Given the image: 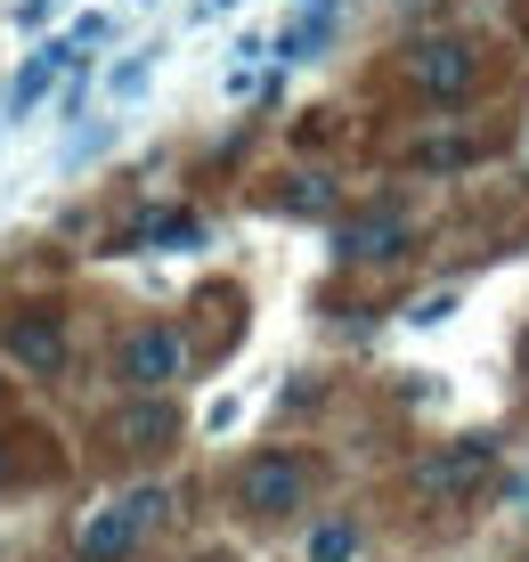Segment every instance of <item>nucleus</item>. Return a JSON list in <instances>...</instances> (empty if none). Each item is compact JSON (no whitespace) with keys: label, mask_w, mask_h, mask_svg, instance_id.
<instances>
[{"label":"nucleus","mask_w":529,"mask_h":562,"mask_svg":"<svg viewBox=\"0 0 529 562\" xmlns=\"http://www.w3.org/2000/svg\"><path fill=\"white\" fill-rule=\"evenodd\" d=\"M228 497L252 514V521H278L293 514L309 497V457H293V449H261V457H245L237 464V481H228Z\"/></svg>","instance_id":"obj_1"},{"label":"nucleus","mask_w":529,"mask_h":562,"mask_svg":"<svg viewBox=\"0 0 529 562\" xmlns=\"http://www.w3.org/2000/svg\"><path fill=\"white\" fill-rule=\"evenodd\" d=\"M488 473H497V440H488V432H464V440H448V449H432V457L416 464V497L457 506V497H473Z\"/></svg>","instance_id":"obj_2"},{"label":"nucleus","mask_w":529,"mask_h":562,"mask_svg":"<svg viewBox=\"0 0 529 562\" xmlns=\"http://www.w3.org/2000/svg\"><path fill=\"white\" fill-rule=\"evenodd\" d=\"M147 521H164V490H139V497H123V506H98L82 530H74V554L82 562H131Z\"/></svg>","instance_id":"obj_3"},{"label":"nucleus","mask_w":529,"mask_h":562,"mask_svg":"<svg viewBox=\"0 0 529 562\" xmlns=\"http://www.w3.org/2000/svg\"><path fill=\"white\" fill-rule=\"evenodd\" d=\"M407 82H416L424 99L457 106L464 90L481 82V49H473V42H457V33H432V42H416V49H407Z\"/></svg>","instance_id":"obj_4"},{"label":"nucleus","mask_w":529,"mask_h":562,"mask_svg":"<svg viewBox=\"0 0 529 562\" xmlns=\"http://www.w3.org/2000/svg\"><path fill=\"white\" fill-rule=\"evenodd\" d=\"M180 367H188V342H180V326H131L123 335V351H114V375L131 383V392H164V383H180Z\"/></svg>","instance_id":"obj_5"},{"label":"nucleus","mask_w":529,"mask_h":562,"mask_svg":"<svg viewBox=\"0 0 529 562\" xmlns=\"http://www.w3.org/2000/svg\"><path fill=\"white\" fill-rule=\"evenodd\" d=\"M0 351L25 375H66V326H57V310H9L0 318Z\"/></svg>","instance_id":"obj_6"},{"label":"nucleus","mask_w":529,"mask_h":562,"mask_svg":"<svg viewBox=\"0 0 529 562\" xmlns=\"http://www.w3.org/2000/svg\"><path fill=\"white\" fill-rule=\"evenodd\" d=\"M106 440L123 457H164L171 440H180V408H171V400H131V408L106 416Z\"/></svg>","instance_id":"obj_7"},{"label":"nucleus","mask_w":529,"mask_h":562,"mask_svg":"<svg viewBox=\"0 0 529 562\" xmlns=\"http://www.w3.org/2000/svg\"><path fill=\"white\" fill-rule=\"evenodd\" d=\"M407 237H416V221H407L399 204L342 221V254H350V261H391V254H407Z\"/></svg>","instance_id":"obj_8"},{"label":"nucleus","mask_w":529,"mask_h":562,"mask_svg":"<svg viewBox=\"0 0 529 562\" xmlns=\"http://www.w3.org/2000/svg\"><path fill=\"white\" fill-rule=\"evenodd\" d=\"M302 562H367V521H350V514H326L318 530L302 538Z\"/></svg>","instance_id":"obj_9"},{"label":"nucleus","mask_w":529,"mask_h":562,"mask_svg":"<svg viewBox=\"0 0 529 562\" xmlns=\"http://www.w3.org/2000/svg\"><path fill=\"white\" fill-rule=\"evenodd\" d=\"M0 481H9V449H0Z\"/></svg>","instance_id":"obj_10"},{"label":"nucleus","mask_w":529,"mask_h":562,"mask_svg":"<svg viewBox=\"0 0 529 562\" xmlns=\"http://www.w3.org/2000/svg\"><path fill=\"white\" fill-rule=\"evenodd\" d=\"M521 367H529V351H521Z\"/></svg>","instance_id":"obj_11"},{"label":"nucleus","mask_w":529,"mask_h":562,"mask_svg":"<svg viewBox=\"0 0 529 562\" xmlns=\"http://www.w3.org/2000/svg\"><path fill=\"white\" fill-rule=\"evenodd\" d=\"M0 392H9V383H0Z\"/></svg>","instance_id":"obj_12"},{"label":"nucleus","mask_w":529,"mask_h":562,"mask_svg":"<svg viewBox=\"0 0 529 562\" xmlns=\"http://www.w3.org/2000/svg\"><path fill=\"white\" fill-rule=\"evenodd\" d=\"M521 562H529V554H521Z\"/></svg>","instance_id":"obj_13"}]
</instances>
